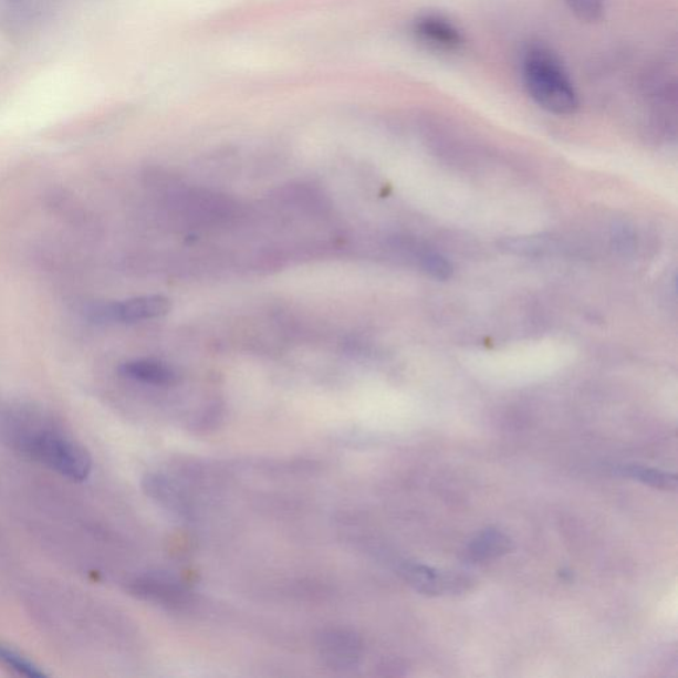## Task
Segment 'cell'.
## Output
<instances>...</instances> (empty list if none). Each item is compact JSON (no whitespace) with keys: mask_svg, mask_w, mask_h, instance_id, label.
Wrapping results in <instances>:
<instances>
[{"mask_svg":"<svg viewBox=\"0 0 678 678\" xmlns=\"http://www.w3.org/2000/svg\"><path fill=\"white\" fill-rule=\"evenodd\" d=\"M171 311V302L164 295H144L109 304L97 305L92 309L91 317L107 324H134V322L164 317Z\"/></svg>","mask_w":678,"mask_h":678,"instance_id":"obj_3","label":"cell"},{"mask_svg":"<svg viewBox=\"0 0 678 678\" xmlns=\"http://www.w3.org/2000/svg\"><path fill=\"white\" fill-rule=\"evenodd\" d=\"M145 490L147 494L163 503L166 508H174V510L182 508V502L178 500L179 497L176 490L173 489L169 482L158 478V476H150V478L145 480Z\"/></svg>","mask_w":678,"mask_h":678,"instance_id":"obj_12","label":"cell"},{"mask_svg":"<svg viewBox=\"0 0 678 678\" xmlns=\"http://www.w3.org/2000/svg\"><path fill=\"white\" fill-rule=\"evenodd\" d=\"M0 427L7 441L25 458L72 481L82 482L90 478L91 453L44 416L18 409L7 413Z\"/></svg>","mask_w":678,"mask_h":678,"instance_id":"obj_1","label":"cell"},{"mask_svg":"<svg viewBox=\"0 0 678 678\" xmlns=\"http://www.w3.org/2000/svg\"><path fill=\"white\" fill-rule=\"evenodd\" d=\"M413 31L416 39L431 50L458 52L466 44V38L459 27L438 12H427L416 18Z\"/></svg>","mask_w":678,"mask_h":678,"instance_id":"obj_5","label":"cell"},{"mask_svg":"<svg viewBox=\"0 0 678 678\" xmlns=\"http://www.w3.org/2000/svg\"><path fill=\"white\" fill-rule=\"evenodd\" d=\"M567 9L584 23H597L606 12V0H563Z\"/></svg>","mask_w":678,"mask_h":678,"instance_id":"obj_13","label":"cell"},{"mask_svg":"<svg viewBox=\"0 0 678 678\" xmlns=\"http://www.w3.org/2000/svg\"><path fill=\"white\" fill-rule=\"evenodd\" d=\"M421 267L429 277L440 281H447L451 279L453 274L451 263L436 253L425 254V257L421 258Z\"/></svg>","mask_w":678,"mask_h":678,"instance_id":"obj_14","label":"cell"},{"mask_svg":"<svg viewBox=\"0 0 678 678\" xmlns=\"http://www.w3.org/2000/svg\"><path fill=\"white\" fill-rule=\"evenodd\" d=\"M521 77L530 98L543 111L570 116L580 109V96L565 64L549 45L529 44L522 52Z\"/></svg>","mask_w":678,"mask_h":678,"instance_id":"obj_2","label":"cell"},{"mask_svg":"<svg viewBox=\"0 0 678 678\" xmlns=\"http://www.w3.org/2000/svg\"><path fill=\"white\" fill-rule=\"evenodd\" d=\"M317 650L322 664L344 672L358 666L364 649L357 635L345 629H328L319 636Z\"/></svg>","mask_w":678,"mask_h":678,"instance_id":"obj_6","label":"cell"},{"mask_svg":"<svg viewBox=\"0 0 678 678\" xmlns=\"http://www.w3.org/2000/svg\"><path fill=\"white\" fill-rule=\"evenodd\" d=\"M119 373L127 379L150 386H170L177 380V374L170 366L150 359L126 362L119 367Z\"/></svg>","mask_w":678,"mask_h":678,"instance_id":"obj_8","label":"cell"},{"mask_svg":"<svg viewBox=\"0 0 678 678\" xmlns=\"http://www.w3.org/2000/svg\"><path fill=\"white\" fill-rule=\"evenodd\" d=\"M0 666L4 667L10 672L18 676L29 678H43L46 674L42 668L31 661L29 657L20 654L19 650L7 646V644L0 642Z\"/></svg>","mask_w":678,"mask_h":678,"instance_id":"obj_11","label":"cell"},{"mask_svg":"<svg viewBox=\"0 0 678 678\" xmlns=\"http://www.w3.org/2000/svg\"><path fill=\"white\" fill-rule=\"evenodd\" d=\"M403 580L418 593L428 596L458 595L465 593L472 582L468 576L438 569L406 563L399 570Z\"/></svg>","mask_w":678,"mask_h":678,"instance_id":"obj_4","label":"cell"},{"mask_svg":"<svg viewBox=\"0 0 678 678\" xmlns=\"http://www.w3.org/2000/svg\"><path fill=\"white\" fill-rule=\"evenodd\" d=\"M129 593L139 599L178 608L189 602V593L164 575H145L129 584Z\"/></svg>","mask_w":678,"mask_h":678,"instance_id":"obj_7","label":"cell"},{"mask_svg":"<svg viewBox=\"0 0 678 678\" xmlns=\"http://www.w3.org/2000/svg\"><path fill=\"white\" fill-rule=\"evenodd\" d=\"M619 473L624 478L643 482L644 486L663 490H675L677 487L676 474L660 471V469L639 465L623 466Z\"/></svg>","mask_w":678,"mask_h":678,"instance_id":"obj_10","label":"cell"},{"mask_svg":"<svg viewBox=\"0 0 678 678\" xmlns=\"http://www.w3.org/2000/svg\"><path fill=\"white\" fill-rule=\"evenodd\" d=\"M512 540L497 529H487L469 545V554L474 561L500 559L512 550Z\"/></svg>","mask_w":678,"mask_h":678,"instance_id":"obj_9","label":"cell"}]
</instances>
